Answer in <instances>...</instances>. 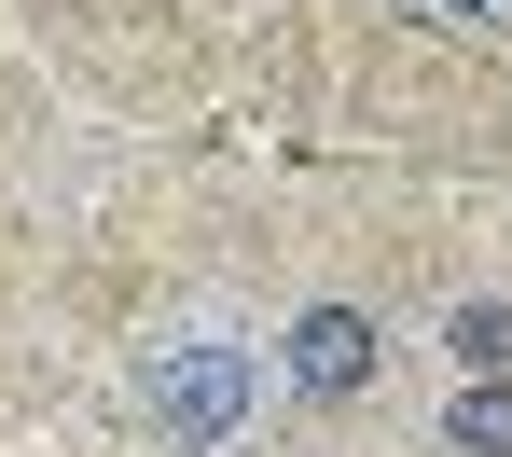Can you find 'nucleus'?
I'll return each instance as SVG.
<instances>
[{
  "instance_id": "nucleus-1",
  "label": "nucleus",
  "mask_w": 512,
  "mask_h": 457,
  "mask_svg": "<svg viewBox=\"0 0 512 457\" xmlns=\"http://www.w3.org/2000/svg\"><path fill=\"white\" fill-rule=\"evenodd\" d=\"M139 430L167 457H236V430H250V402H263V347H236V333H180V347H153L139 361Z\"/></svg>"
},
{
  "instance_id": "nucleus-2",
  "label": "nucleus",
  "mask_w": 512,
  "mask_h": 457,
  "mask_svg": "<svg viewBox=\"0 0 512 457\" xmlns=\"http://www.w3.org/2000/svg\"><path fill=\"white\" fill-rule=\"evenodd\" d=\"M374 374H388V319L374 305H305L277 333V388H305V402H360Z\"/></svg>"
},
{
  "instance_id": "nucleus-3",
  "label": "nucleus",
  "mask_w": 512,
  "mask_h": 457,
  "mask_svg": "<svg viewBox=\"0 0 512 457\" xmlns=\"http://www.w3.org/2000/svg\"><path fill=\"white\" fill-rule=\"evenodd\" d=\"M443 457H512V374H457L443 388Z\"/></svg>"
},
{
  "instance_id": "nucleus-4",
  "label": "nucleus",
  "mask_w": 512,
  "mask_h": 457,
  "mask_svg": "<svg viewBox=\"0 0 512 457\" xmlns=\"http://www.w3.org/2000/svg\"><path fill=\"white\" fill-rule=\"evenodd\" d=\"M443 361H457V374H512V305H499V291L443 305Z\"/></svg>"
},
{
  "instance_id": "nucleus-5",
  "label": "nucleus",
  "mask_w": 512,
  "mask_h": 457,
  "mask_svg": "<svg viewBox=\"0 0 512 457\" xmlns=\"http://www.w3.org/2000/svg\"><path fill=\"white\" fill-rule=\"evenodd\" d=\"M429 14H512V0H429Z\"/></svg>"
}]
</instances>
